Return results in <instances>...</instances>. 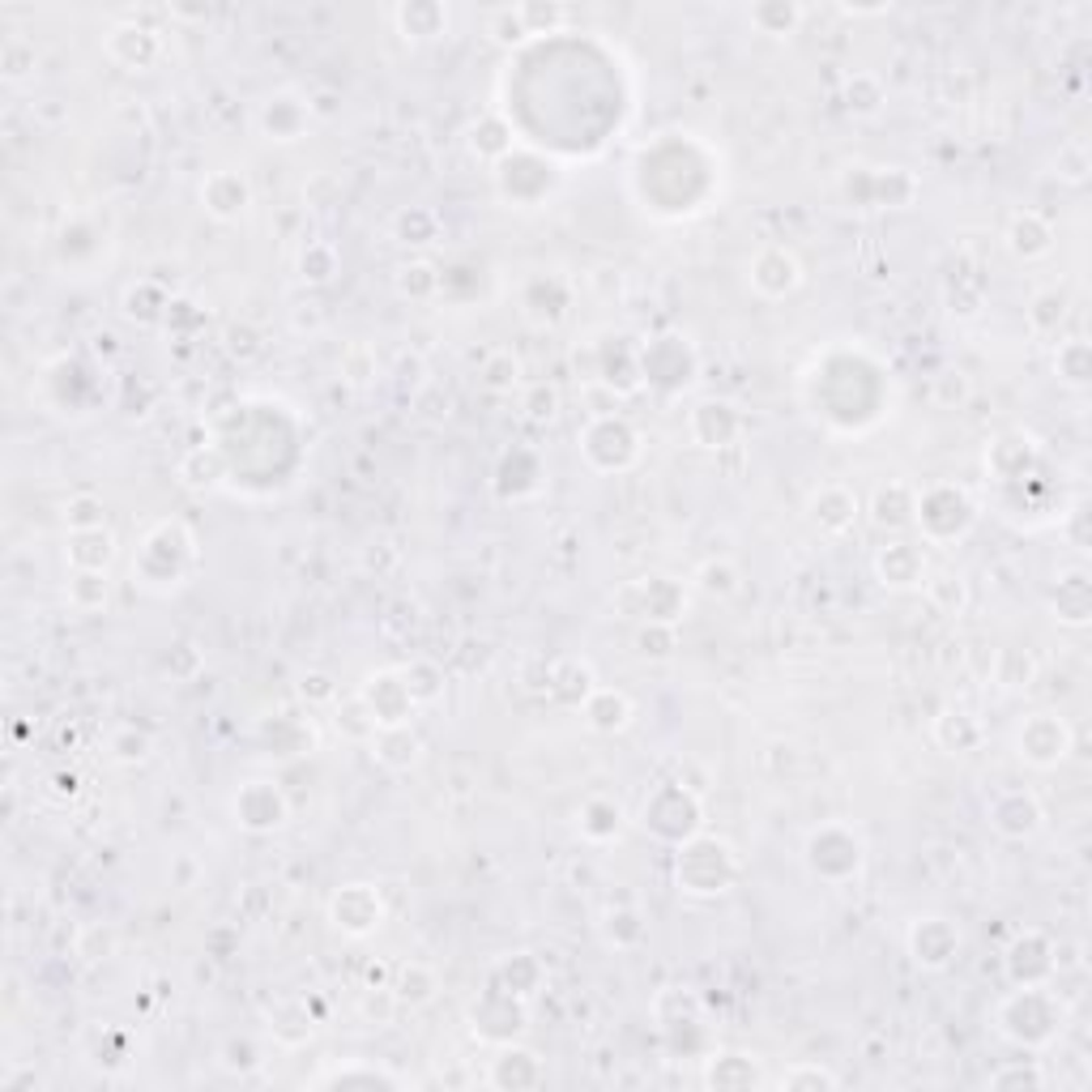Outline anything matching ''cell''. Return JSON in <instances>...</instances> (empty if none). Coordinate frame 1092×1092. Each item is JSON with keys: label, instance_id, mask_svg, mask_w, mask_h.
<instances>
[{"label": "cell", "instance_id": "cell-12", "mask_svg": "<svg viewBox=\"0 0 1092 1092\" xmlns=\"http://www.w3.org/2000/svg\"><path fill=\"white\" fill-rule=\"evenodd\" d=\"M116 560V538L107 529H81L69 542V564L77 572H107V564Z\"/></svg>", "mask_w": 1092, "mask_h": 1092}, {"label": "cell", "instance_id": "cell-22", "mask_svg": "<svg viewBox=\"0 0 1092 1092\" xmlns=\"http://www.w3.org/2000/svg\"><path fill=\"white\" fill-rule=\"evenodd\" d=\"M704 1084H717V1088H751L759 1084V1071L751 1058L742 1054H713L709 1058V1071H704Z\"/></svg>", "mask_w": 1092, "mask_h": 1092}, {"label": "cell", "instance_id": "cell-6", "mask_svg": "<svg viewBox=\"0 0 1092 1092\" xmlns=\"http://www.w3.org/2000/svg\"><path fill=\"white\" fill-rule=\"evenodd\" d=\"M236 815L244 828L252 832H269L286 820V798L269 786V782H248L240 794H236Z\"/></svg>", "mask_w": 1092, "mask_h": 1092}, {"label": "cell", "instance_id": "cell-24", "mask_svg": "<svg viewBox=\"0 0 1092 1092\" xmlns=\"http://www.w3.org/2000/svg\"><path fill=\"white\" fill-rule=\"evenodd\" d=\"M619 824H623V811L610 798H589L585 811H581V832L589 841H610L619 832Z\"/></svg>", "mask_w": 1092, "mask_h": 1092}, {"label": "cell", "instance_id": "cell-9", "mask_svg": "<svg viewBox=\"0 0 1092 1092\" xmlns=\"http://www.w3.org/2000/svg\"><path fill=\"white\" fill-rule=\"evenodd\" d=\"M876 572H880V581H884L888 589H914V585H922L926 564H922L918 546H909V542H888L884 551L876 556Z\"/></svg>", "mask_w": 1092, "mask_h": 1092}, {"label": "cell", "instance_id": "cell-45", "mask_svg": "<svg viewBox=\"0 0 1092 1092\" xmlns=\"http://www.w3.org/2000/svg\"><path fill=\"white\" fill-rule=\"evenodd\" d=\"M0 69H5V77L10 81H18V77H26L31 69H35V48L26 43V39H5V48H0Z\"/></svg>", "mask_w": 1092, "mask_h": 1092}, {"label": "cell", "instance_id": "cell-29", "mask_svg": "<svg viewBox=\"0 0 1092 1092\" xmlns=\"http://www.w3.org/2000/svg\"><path fill=\"white\" fill-rule=\"evenodd\" d=\"M342 380H351V384H372L376 376H380V359H376V351L368 346V342H351L346 351H342Z\"/></svg>", "mask_w": 1092, "mask_h": 1092}, {"label": "cell", "instance_id": "cell-32", "mask_svg": "<svg viewBox=\"0 0 1092 1092\" xmlns=\"http://www.w3.org/2000/svg\"><path fill=\"white\" fill-rule=\"evenodd\" d=\"M483 384H487L491 393H512V389L521 384V359H516L512 351L487 355V363H483Z\"/></svg>", "mask_w": 1092, "mask_h": 1092}, {"label": "cell", "instance_id": "cell-53", "mask_svg": "<svg viewBox=\"0 0 1092 1092\" xmlns=\"http://www.w3.org/2000/svg\"><path fill=\"white\" fill-rule=\"evenodd\" d=\"M491 35H495V43H525V39H529V31H525V22H521L516 10H500V14L491 18Z\"/></svg>", "mask_w": 1092, "mask_h": 1092}, {"label": "cell", "instance_id": "cell-51", "mask_svg": "<svg viewBox=\"0 0 1092 1092\" xmlns=\"http://www.w3.org/2000/svg\"><path fill=\"white\" fill-rule=\"evenodd\" d=\"M968 393H973V384H968V376H964V372H943V376L935 380V401H939V406H947V410L964 406V401H968Z\"/></svg>", "mask_w": 1092, "mask_h": 1092}, {"label": "cell", "instance_id": "cell-3", "mask_svg": "<svg viewBox=\"0 0 1092 1092\" xmlns=\"http://www.w3.org/2000/svg\"><path fill=\"white\" fill-rule=\"evenodd\" d=\"M359 696H363V704L372 709V717H376L380 726H410V717H414V700H410V692H406V683H401L397 671L372 675V679L359 688Z\"/></svg>", "mask_w": 1092, "mask_h": 1092}, {"label": "cell", "instance_id": "cell-33", "mask_svg": "<svg viewBox=\"0 0 1092 1092\" xmlns=\"http://www.w3.org/2000/svg\"><path fill=\"white\" fill-rule=\"evenodd\" d=\"M880 102H884V86L870 73H853L845 81V107H849V112L870 116V112H880Z\"/></svg>", "mask_w": 1092, "mask_h": 1092}, {"label": "cell", "instance_id": "cell-14", "mask_svg": "<svg viewBox=\"0 0 1092 1092\" xmlns=\"http://www.w3.org/2000/svg\"><path fill=\"white\" fill-rule=\"evenodd\" d=\"M914 512H918V495L905 483H888V487L876 491V500H870V516H876V525H884V529H905L914 521Z\"/></svg>", "mask_w": 1092, "mask_h": 1092}, {"label": "cell", "instance_id": "cell-46", "mask_svg": "<svg viewBox=\"0 0 1092 1092\" xmlns=\"http://www.w3.org/2000/svg\"><path fill=\"white\" fill-rule=\"evenodd\" d=\"M991 1088H1046V1071L1037 1062H1012L991 1075Z\"/></svg>", "mask_w": 1092, "mask_h": 1092}, {"label": "cell", "instance_id": "cell-5", "mask_svg": "<svg viewBox=\"0 0 1092 1092\" xmlns=\"http://www.w3.org/2000/svg\"><path fill=\"white\" fill-rule=\"evenodd\" d=\"M798 282H803V269H798L794 252H786V248H764V252L751 261V286H755L764 299H782V295H790Z\"/></svg>", "mask_w": 1092, "mask_h": 1092}, {"label": "cell", "instance_id": "cell-37", "mask_svg": "<svg viewBox=\"0 0 1092 1092\" xmlns=\"http://www.w3.org/2000/svg\"><path fill=\"white\" fill-rule=\"evenodd\" d=\"M334 269H338V257H334V248L330 244H307L303 248V257H299V274H303V282H330L334 278Z\"/></svg>", "mask_w": 1092, "mask_h": 1092}, {"label": "cell", "instance_id": "cell-47", "mask_svg": "<svg viewBox=\"0 0 1092 1092\" xmlns=\"http://www.w3.org/2000/svg\"><path fill=\"white\" fill-rule=\"evenodd\" d=\"M640 935H644V926H640V918H636L632 909H615V914H606V939H610L615 947H636V943H640Z\"/></svg>", "mask_w": 1092, "mask_h": 1092}, {"label": "cell", "instance_id": "cell-8", "mask_svg": "<svg viewBox=\"0 0 1092 1092\" xmlns=\"http://www.w3.org/2000/svg\"><path fill=\"white\" fill-rule=\"evenodd\" d=\"M201 201L213 218H240L248 205H252V188L244 175L236 171H213L205 184H201Z\"/></svg>", "mask_w": 1092, "mask_h": 1092}, {"label": "cell", "instance_id": "cell-19", "mask_svg": "<svg viewBox=\"0 0 1092 1092\" xmlns=\"http://www.w3.org/2000/svg\"><path fill=\"white\" fill-rule=\"evenodd\" d=\"M397 675H401V683H406L414 709H418V704H435V700L445 696V671L435 666V662H427V658H414V662L401 666Z\"/></svg>", "mask_w": 1092, "mask_h": 1092}, {"label": "cell", "instance_id": "cell-42", "mask_svg": "<svg viewBox=\"0 0 1092 1092\" xmlns=\"http://www.w3.org/2000/svg\"><path fill=\"white\" fill-rule=\"evenodd\" d=\"M1062 316H1067V299H1062V295H1054V290L1037 295V299H1033V307H1029V320H1033V330H1037V334H1054L1058 324H1062Z\"/></svg>", "mask_w": 1092, "mask_h": 1092}, {"label": "cell", "instance_id": "cell-40", "mask_svg": "<svg viewBox=\"0 0 1092 1092\" xmlns=\"http://www.w3.org/2000/svg\"><path fill=\"white\" fill-rule=\"evenodd\" d=\"M397 22L406 26V35H440L449 18L440 5H410V10H397Z\"/></svg>", "mask_w": 1092, "mask_h": 1092}, {"label": "cell", "instance_id": "cell-44", "mask_svg": "<svg viewBox=\"0 0 1092 1092\" xmlns=\"http://www.w3.org/2000/svg\"><path fill=\"white\" fill-rule=\"evenodd\" d=\"M112 952H116V930L112 926L94 922V926H86L77 935V956H86V960H107Z\"/></svg>", "mask_w": 1092, "mask_h": 1092}, {"label": "cell", "instance_id": "cell-39", "mask_svg": "<svg viewBox=\"0 0 1092 1092\" xmlns=\"http://www.w3.org/2000/svg\"><path fill=\"white\" fill-rule=\"evenodd\" d=\"M1088 585H1084V577L1075 572V577H1067V581H1058V619H1067V623H1084L1088 619Z\"/></svg>", "mask_w": 1092, "mask_h": 1092}, {"label": "cell", "instance_id": "cell-36", "mask_svg": "<svg viewBox=\"0 0 1092 1092\" xmlns=\"http://www.w3.org/2000/svg\"><path fill=\"white\" fill-rule=\"evenodd\" d=\"M102 521H107V508H102V500L90 495V491H81V495H73V500L64 504V525H69L73 533H81V529H107Z\"/></svg>", "mask_w": 1092, "mask_h": 1092}, {"label": "cell", "instance_id": "cell-11", "mask_svg": "<svg viewBox=\"0 0 1092 1092\" xmlns=\"http://www.w3.org/2000/svg\"><path fill=\"white\" fill-rule=\"evenodd\" d=\"M491 1084H495V1088H533V1084H542V1062H538V1054L504 1046V1050L491 1058Z\"/></svg>", "mask_w": 1092, "mask_h": 1092}, {"label": "cell", "instance_id": "cell-16", "mask_svg": "<svg viewBox=\"0 0 1092 1092\" xmlns=\"http://www.w3.org/2000/svg\"><path fill=\"white\" fill-rule=\"evenodd\" d=\"M435 991H440V977H435V968H427V964H418V960L397 968L393 995H397L401 1008H427V1003L435 999Z\"/></svg>", "mask_w": 1092, "mask_h": 1092}, {"label": "cell", "instance_id": "cell-23", "mask_svg": "<svg viewBox=\"0 0 1092 1092\" xmlns=\"http://www.w3.org/2000/svg\"><path fill=\"white\" fill-rule=\"evenodd\" d=\"M926 598H930V606H935L939 615H960V610L968 606V585H964L956 572H935V577L926 581Z\"/></svg>", "mask_w": 1092, "mask_h": 1092}, {"label": "cell", "instance_id": "cell-50", "mask_svg": "<svg viewBox=\"0 0 1092 1092\" xmlns=\"http://www.w3.org/2000/svg\"><path fill=\"white\" fill-rule=\"evenodd\" d=\"M397 1008H401V1003H397L393 986H376V991H368V986H363V1003H359V1012H363L368 1020H376V1024H389Z\"/></svg>", "mask_w": 1092, "mask_h": 1092}, {"label": "cell", "instance_id": "cell-55", "mask_svg": "<svg viewBox=\"0 0 1092 1092\" xmlns=\"http://www.w3.org/2000/svg\"><path fill=\"white\" fill-rule=\"evenodd\" d=\"M1058 175L1071 180V184H1079V180L1088 175V150H1084L1079 142H1071V146L1058 150Z\"/></svg>", "mask_w": 1092, "mask_h": 1092}, {"label": "cell", "instance_id": "cell-34", "mask_svg": "<svg viewBox=\"0 0 1092 1092\" xmlns=\"http://www.w3.org/2000/svg\"><path fill=\"white\" fill-rule=\"evenodd\" d=\"M397 290L406 299H431L435 290H440V274H435L427 261H410V265L397 269Z\"/></svg>", "mask_w": 1092, "mask_h": 1092}, {"label": "cell", "instance_id": "cell-20", "mask_svg": "<svg viewBox=\"0 0 1092 1092\" xmlns=\"http://www.w3.org/2000/svg\"><path fill=\"white\" fill-rule=\"evenodd\" d=\"M986 462L999 478H1024V466L1033 462V440H1024V435H1003V440L991 445Z\"/></svg>", "mask_w": 1092, "mask_h": 1092}, {"label": "cell", "instance_id": "cell-26", "mask_svg": "<svg viewBox=\"0 0 1092 1092\" xmlns=\"http://www.w3.org/2000/svg\"><path fill=\"white\" fill-rule=\"evenodd\" d=\"M696 585L709 598H734L738 594V568L730 560H704L696 568Z\"/></svg>", "mask_w": 1092, "mask_h": 1092}, {"label": "cell", "instance_id": "cell-57", "mask_svg": "<svg viewBox=\"0 0 1092 1092\" xmlns=\"http://www.w3.org/2000/svg\"><path fill=\"white\" fill-rule=\"evenodd\" d=\"M320 324H324V316H320L316 303H303V307L295 312V330H320Z\"/></svg>", "mask_w": 1092, "mask_h": 1092}, {"label": "cell", "instance_id": "cell-41", "mask_svg": "<svg viewBox=\"0 0 1092 1092\" xmlns=\"http://www.w3.org/2000/svg\"><path fill=\"white\" fill-rule=\"evenodd\" d=\"M798 18H803V10H794V5H759V10H751V22L764 35H790L798 26Z\"/></svg>", "mask_w": 1092, "mask_h": 1092}, {"label": "cell", "instance_id": "cell-27", "mask_svg": "<svg viewBox=\"0 0 1092 1092\" xmlns=\"http://www.w3.org/2000/svg\"><path fill=\"white\" fill-rule=\"evenodd\" d=\"M307 102H295V98H269V107H265V129L274 133V142H295L299 133H303V125L307 120H290V112H303Z\"/></svg>", "mask_w": 1092, "mask_h": 1092}, {"label": "cell", "instance_id": "cell-31", "mask_svg": "<svg viewBox=\"0 0 1092 1092\" xmlns=\"http://www.w3.org/2000/svg\"><path fill=\"white\" fill-rule=\"evenodd\" d=\"M777 1084L790 1088V1092H820V1088H841V1075L820 1067V1062H794Z\"/></svg>", "mask_w": 1092, "mask_h": 1092}, {"label": "cell", "instance_id": "cell-7", "mask_svg": "<svg viewBox=\"0 0 1092 1092\" xmlns=\"http://www.w3.org/2000/svg\"><path fill=\"white\" fill-rule=\"evenodd\" d=\"M956 947H960V935H956V926L947 918H922L909 930V952L926 968H943L956 956Z\"/></svg>", "mask_w": 1092, "mask_h": 1092}, {"label": "cell", "instance_id": "cell-52", "mask_svg": "<svg viewBox=\"0 0 1092 1092\" xmlns=\"http://www.w3.org/2000/svg\"><path fill=\"white\" fill-rule=\"evenodd\" d=\"M299 696H303L307 704H338V683L324 675V671H312V675H303Z\"/></svg>", "mask_w": 1092, "mask_h": 1092}, {"label": "cell", "instance_id": "cell-25", "mask_svg": "<svg viewBox=\"0 0 1092 1092\" xmlns=\"http://www.w3.org/2000/svg\"><path fill=\"white\" fill-rule=\"evenodd\" d=\"M935 738L939 742L947 738V751H973L981 742V726L968 713H943L939 726H935Z\"/></svg>", "mask_w": 1092, "mask_h": 1092}, {"label": "cell", "instance_id": "cell-38", "mask_svg": "<svg viewBox=\"0 0 1092 1092\" xmlns=\"http://www.w3.org/2000/svg\"><path fill=\"white\" fill-rule=\"evenodd\" d=\"M1054 368H1058V376L1067 380V384H1088V346L1075 338V342H1062L1058 346V355H1054Z\"/></svg>", "mask_w": 1092, "mask_h": 1092}, {"label": "cell", "instance_id": "cell-54", "mask_svg": "<svg viewBox=\"0 0 1092 1092\" xmlns=\"http://www.w3.org/2000/svg\"><path fill=\"white\" fill-rule=\"evenodd\" d=\"M516 14H521V22H525V31L529 35H538V26H546V31H556L560 22H564V10L560 5H516Z\"/></svg>", "mask_w": 1092, "mask_h": 1092}, {"label": "cell", "instance_id": "cell-10", "mask_svg": "<svg viewBox=\"0 0 1092 1092\" xmlns=\"http://www.w3.org/2000/svg\"><path fill=\"white\" fill-rule=\"evenodd\" d=\"M811 521L824 529V533H845L853 521H858V495L841 483H828L815 491L811 500Z\"/></svg>", "mask_w": 1092, "mask_h": 1092}, {"label": "cell", "instance_id": "cell-13", "mask_svg": "<svg viewBox=\"0 0 1092 1092\" xmlns=\"http://www.w3.org/2000/svg\"><path fill=\"white\" fill-rule=\"evenodd\" d=\"M1050 223L1041 213H1016L1012 218V227H1008V248L1020 257V261H1037V257H1046L1050 252Z\"/></svg>", "mask_w": 1092, "mask_h": 1092}, {"label": "cell", "instance_id": "cell-2", "mask_svg": "<svg viewBox=\"0 0 1092 1092\" xmlns=\"http://www.w3.org/2000/svg\"><path fill=\"white\" fill-rule=\"evenodd\" d=\"M384 918V905H380V892L372 884H346L334 901H330V922L346 935H372Z\"/></svg>", "mask_w": 1092, "mask_h": 1092}, {"label": "cell", "instance_id": "cell-17", "mask_svg": "<svg viewBox=\"0 0 1092 1092\" xmlns=\"http://www.w3.org/2000/svg\"><path fill=\"white\" fill-rule=\"evenodd\" d=\"M372 755L384 769H410L418 759V738L410 734V726H380L372 738Z\"/></svg>", "mask_w": 1092, "mask_h": 1092}, {"label": "cell", "instance_id": "cell-15", "mask_svg": "<svg viewBox=\"0 0 1092 1092\" xmlns=\"http://www.w3.org/2000/svg\"><path fill=\"white\" fill-rule=\"evenodd\" d=\"M581 709H585L589 726L602 730V734H615V730H623L632 721V700L623 692H615V688H594Z\"/></svg>", "mask_w": 1092, "mask_h": 1092}, {"label": "cell", "instance_id": "cell-48", "mask_svg": "<svg viewBox=\"0 0 1092 1092\" xmlns=\"http://www.w3.org/2000/svg\"><path fill=\"white\" fill-rule=\"evenodd\" d=\"M636 648L644 653V658H671V648H675V627H671V623H648V627L636 636Z\"/></svg>", "mask_w": 1092, "mask_h": 1092}, {"label": "cell", "instance_id": "cell-30", "mask_svg": "<svg viewBox=\"0 0 1092 1092\" xmlns=\"http://www.w3.org/2000/svg\"><path fill=\"white\" fill-rule=\"evenodd\" d=\"M338 730H342L346 738L372 742L376 730H380V721L372 717V709L363 704V696H351V700H342V709H338Z\"/></svg>", "mask_w": 1092, "mask_h": 1092}, {"label": "cell", "instance_id": "cell-21", "mask_svg": "<svg viewBox=\"0 0 1092 1092\" xmlns=\"http://www.w3.org/2000/svg\"><path fill=\"white\" fill-rule=\"evenodd\" d=\"M107 602H112V581H107V572H73V581H69V606L73 610L94 615Z\"/></svg>", "mask_w": 1092, "mask_h": 1092}, {"label": "cell", "instance_id": "cell-56", "mask_svg": "<svg viewBox=\"0 0 1092 1092\" xmlns=\"http://www.w3.org/2000/svg\"><path fill=\"white\" fill-rule=\"evenodd\" d=\"M227 351H231L236 359H257V355H261L257 330H248V324H231V330H227Z\"/></svg>", "mask_w": 1092, "mask_h": 1092}, {"label": "cell", "instance_id": "cell-18", "mask_svg": "<svg viewBox=\"0 0 1092 1092\" xmlns=\"http://www.w3.org/2000/svg\"><path fill=\"white\" fill-rule=\"evenodd\" d=\"M644 594V619L648 623H675L683 615V589L671 581V577H653L648 585H640Z\"/></svg>", "mask_w": 1092, "mask_h": 1092}, {"label": "cell", "instance_id": "cell-28", "mask_svg": "<svg viewBox=\"0 0 1092 1092\" xmlns=\"http://www.w3.org/2000/svg\"><path fill=\"white\" fill-rule=\"evenodd\" d=\"M393 231H397L401 244L422 248V244H431L435 236H440V223H435V213H427V209H401L397 223H393Z\"/></svg>", "mask_w": 1092, "mask_h": 1092}, {"label": "cell", "instance_id": "cell-49", "mask_svg": "<svg viewBox=\"0 0 1092 1092\" xmlns=\"http://www.w3.org/2000/svg\"><path fill=\"white\" fill-rule=\"evenodd\" d=\"M150 755V734H142V730H120L116 738H112V759L116 764H142Z\"/></svg>", "mask_w": 1092, "mask_h": 1092}, {"label": "cell", "instance_id": "cell-4", "mask_svg": "<svg viewBox=\"0 0 1092 1092\" xmlns=\"http://www.w3.org/2000/svg\"><path fill=\"white\" fill-rule=\"evenodd\" d=\"M991 828L1008 841H1024L1041 828V803L1024 790H1008L991 803Z\"/></svg>", "mask_w": 1092, "mask_h": 1092}, {"label": "cell", "instance_id": "cell-35", "mask_svg": "<svg viewBox=\"0 0 1092 1092\" xmlns=\"http://www.w3.org/2000/svg\"><path fill=\"white\" fill-rule=\"evenodd\" d=\"M320 1088H346V1084H384V1088H401V1075H393V1071H384V1067H338V1071H324L320 1079H316Z\"/></svg>", "mask_w": 1092, "mask_h": 1092}, {"label": "cell", "instance_id": "cell-43", "mask_svg": "<svg viewBox=\"0 0 1092 1092\" xmlns=\"http://www.w3.org/2000/svg\"><path fill=\"white\" fill-rule=\"evenodd\" d=\"M521 410L533 418V422H551L560 414V393L551 384H529L525 397H521Z\"/></svg>", "mask_w": 1092, "mask_h": 1092}, {"label": "cell", "instance_id": "cell-1", "mask_svg": "<svg viewBox=\"0 0 1092 1092\" xmlns=\"http://www.w3.org/2000/svg\"><path fill=\"white\" fill-rule=\"evenodd\" d=\"M1016 751H1020L1024 764H1033V769H1054V764L1071 751V730L1054 713H1033L1016 734Z\"/></svg>", "mask_w": 1092, "mask_h": 1092}]
</instances>
